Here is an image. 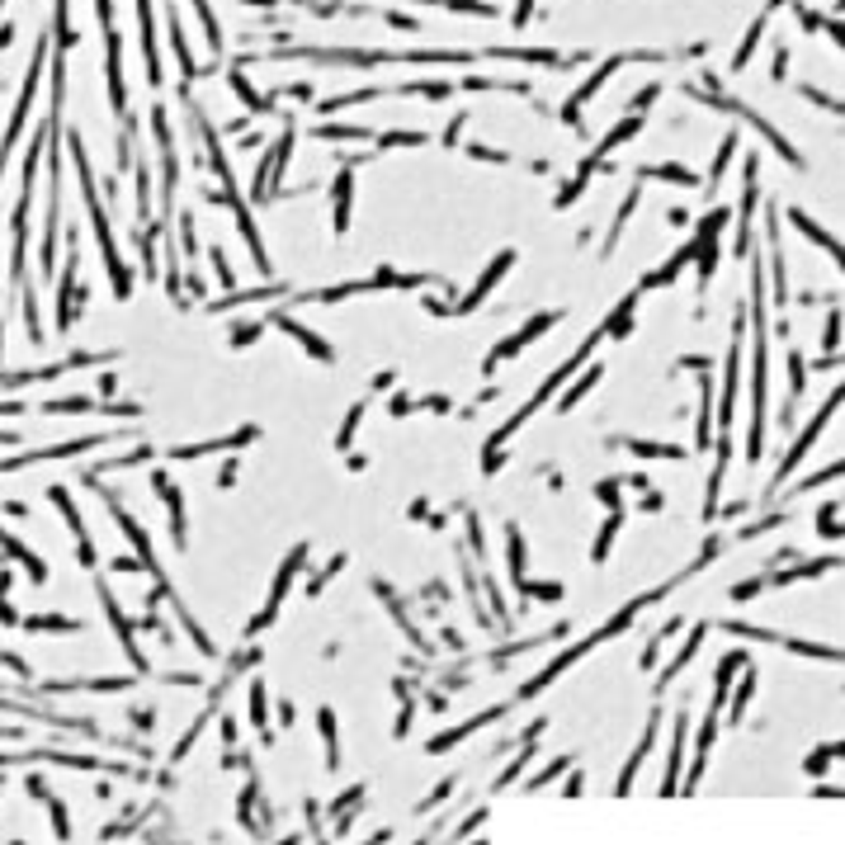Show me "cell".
Segmentation results:
<instances>
[{
    "label": "cell",
    "instance_id": "83f0119b",
    "mask_svg": "<svg viewBox=\"0 0 845 845\" xmlns=\"http://www.w3.org/2000/svg\"><path fill=\"white\" fill-rule=\"evenodd\" d=\"M699 449H709V407H713V388H709V378H703V397H699Z\"/></svg>",
    "mask_w": 845,
    "mask_h": 845
},
{
    "label": "cell",
    "instance_id": "8d00e7d4",
    "mask_svg": "<svg viewBox=\"0 0 845 845\" xmlns=\"http://www.w3.org/2000/svg\"><path fill=\"white\" fill-rule=\"evenodd\" d=\"M765 585V576H756V581H742V585H732V600H751Z\"/></svg>",
    "mask_w": 845,
    "mask_h": 845
},
{
    "label": "cell",
    "instance_id": "f1b7e54d",
    "mask_svg": "<svg viewBox=\"0 0 845 845\" xmlns=\"http://www.w3.org/2000/svg\"><path fill=\"white\" fill-rule=\"evenodd\" d=\"M255 336H260V321H255V317H246V321L231 326V345H237V349H246Z\"/></svg>",
    "mask_w": 845,
    "mask_h": 845
},
{
    "label": "cell",
    "instance_id": "1f68e13d",
    "mask_svg": "<svg viewBox=\"0 0 845 845\" xmlns=\"http://www.w3.org/2000/svg\"><path fill=\"white\" fill-rule=\"evenodd\" d=\"M251 722L265 727V685H260V680L251 685Z\"/></svg>",
    "mask_w": 845,
    "mask_h": 845
},
{
    "label": "cell",
    "instance_id": "6da1fadb",
    "mask_svg": "<svg viewBox=\"0 0 845 845\" xmlns=\"http://www.w3.org/2000/svg\"><path fill=\"white\" fill-rule=\"evenodd\" d=\"M600 340H604V331H595V336H591V340H585V345L576 349V355H572L567 364H562V368H553V373H548V378H544V388H538V392L529 397V402H525L520 411H515V416L506 420V426H501L496 435H491V439H486V473H496V467H501V449H506V439H510L515 430H520V426H525V420H529V416H534L538 407H544V402H548V397H553V392H557L562 383H572V373H576V368H581L585 359H591V355H595V345H600Z\"/></svg>",
    "mask_w": 845,
    "mask_h": 845
},
{
    "label": "cell",
    "instance_id": "ba28073f",
    "mask_svg": "<svg viewBox=\"0 0 845 845\" xmlns=\"http://www.w3.org/2000/svg\"><path fill=\"white\" fill-rule=\"evenodd\" d=\"M501 713H506V703H501V709H486V713H477V718H467V722H458V727H449V732H439V737H430V746H426V751H430V756H444V751H449L454 742H463L467 732H477L482 722H496Z\"/></svg>",
    "mask_w": 845,
    "mask_h": 845
},
{
    "label": "cell",
    "instance_id": "5bb4252c",
    "mask_svg": "<svg viewBox=\"0 0 845 845\" xmlns=\"http://www.w3.org/2000/svg\"><path fill=\"white\" fill-rule=\"evenodd\" d=\"M789 222H793L798 231H803V237H812L817 246H827V255H831V260H840V241L831 237V231H821V227H817V222L803 213V208H789Z\"/></svg>",
    "mask_w": 845,
    "mask_h": 845
},
{
    "label": "cell",
    "instance_id": "f35d334b",
    "mask_svg": "<svg viewBox=\"0 0 845 845\" xmlns=\"http://www.w3.org/2000/svg\"><path fill=\"white\" fill-rule=\"evenodd\" d=\"M388 411H392V416H407V411H411V397H407V392H397Z\"/></svg>",
    "mask_w": 845,
    "mask_h": 845
},
{
    "label": "cell",
    "instance_id": "4dcf8cb0",
    "mask_svg": "<svg viewBox=\"0 0 845 845\" xmlns=\"http://www.w3.org/2000/svg\"><path fill=\"white\" fill-rule=\"evenodd\" d=\"M836 515H840V506L831 501L827 510L817 515V534H827V538H840V525H836Z\"/></svg>",
    "mask_w": 845,
    "mask_h": 845
},
{
    "label": "cell",
    "instance_id": "277c9868",
    "mask_svg": "<svg viewBox=\"0 0 845 845\" xmlns=\"http://www.w3.org/2000/svg\"><path fill=\"white\" fill-rule=\"evenodd\" d=\"M302 562H308V544H298V548H293V553L284 557V567H279V576H274V585H270V604H265V614L246 624V633H251V638H255V633H260V628H270V624H274L279 604L289 600V585H293V576L302 572Z\"/></svg>",
    "mask_w": 845,
    "mask_h": 845
},
{
    "label": "cell",
    "instance_id": "60d3db41",
    "mask_svg": "<svg viewBox=\"0 0 845 845\" xmlns=\"http://www.w3.org/2000/svg\"><path fill=\"white\" fill-rule=\"evenodd\" d=\"M666 222H671V227H685V222H690V213H685V208H671V213H666Z\"/></svg>",
    "mask_w": 845,
    "mask_h": 845
},
{
    "label": "cell",
    "instance_id": "74e56055",
    "mask_svg": "<svg viewBox=\"0 0 845 845\" xmlns=\"http://www.w3.org/2000/svg\"><path fill=\"white\" fill-rule=\"evenodd\" d=\"M836 340H840V312H831V321H827V349L836 355Z\"/></svg>",
    "mask_w": 845,
    "mask_h": 845
},
{
    "label": "cell",
    "instance_id": "9c48e42d",
    "mask_svg": "<svg viewBox=\"0 0 845 845\" xmlns=\"http://www.w3.org/2000/svg\"><path fill=\"white\" fill-rule=\"evenodd\" d=\"M152 482H156V491H161V496L171 501V515H175V520H171V534H175V548L184 553V538H190V525H184V496H180V491L171 486V477H166V473H156Z\"/></svg>",
    "mask_w": 845,
    "mask_h": 845
},
{
    "label": "cell",
    "instance_id": "3957f363",
    "mask_svg": "<svg viewBox=\"0 0 845 845\" xmlns=\"http://www.w3.org/2000/svg\"><path fill=\"white\" fill-rule=\"evenodd\" d=\"M836 407H840V388H836V392L827 397V407H821V411H817V416L808 420V426H803V435H798V439H793V449H789V454L780 458V467H774V482H770V496H780V486H784V477L793 473V467H798V463H803V454L812 449V439H817L821 430H827V420L836 416Z\"/></svg>",
    "mask_w": 845,
    "mask_h": 845
},
{
    "label": "cell",
    "instance_id": "ab89813d",
    "mask_svg": "<svg viewBox=\"0 0 845 845\" xmlns=\"http://www.w3.org/2000/svg\"><path fill=\"white\" fill-rule=\"evenodd\" d=\"M477 821H486V808H482V812H473V817H467L463 827H458V836H473V831H477Z\"/></svg>",
    "mask_w": 845,
    "mask_h": 845
},
{
    "label": "cell",
    "instance_id": "8992f818",
    "mask_svg": "<svg viewBox=\"0 0 845 845\" xmlns=\"http://www.w3.org/2000/svg\"><path fill=\"white\" fill-rule=\"evenodd\" d=\"M274 326H279V331H284V336H293V340H298L302 349H308L312 359H326V364H336V349L326 345V340H317V336H312V326H302V321H298L293 312H284V308H279V312H274Z\"/></svg>",
    "mask_w": 845,
    "mask_h": 845
},
{
    "label": "cell",
    "instance_id": "d4e9b609",
    "mask_svg": "<svg viewBox=\"0 0 845 845\" xmlns=\"http://www.w3.org/2000/svg\"><path fill=\"white\" fill-rule=\"evenodd\" d=\"M529 761H534V742H529V746H520V761H510V765L501 770V780H496V784H491V789H510L515 780H520V770H525Z\"/></svg>",
    "mask_w": 845,
    "mask_h": 845
},
{
    "label": "cell",
    "instance_id": "9a60e30c",
    "mask_svg": "<svg viewBox=\"0 0 845 845\" xmlns=\"http://www.w3.org/2000/svg\"><path fill=\"white\" fill-rule=\"evenodd\" d=\"M600 378H604V368H600V364H595V368H585L581 378H576V383L567 388V397H562V402H557V411H576V402H581L585 392H595V388H600Z\"/></svg>",
    "mask_w": 845,
    "mask_h": 845
},
{
    "label": "cell",
    "instance_id": "7402d4cb",
    "mask_svg": "<svg viewBox=\"0 0 845 845\" xmlns=\"http://www.w3.org/2000/svg\"><path fill=\"white\" fill-rule=\"evenodd\" d=\"M317 722H321V737H326V765L336 770V765H340V746H336V713H331V709H321V718H317Z\"/></svg>",
    "mask_w": 845,
    "mask_h": 845
},
{
    "label": "cell",
    "instance_id": "2e32d148",
    "mask_svg": "<svg viewBox=\"0 0 845 845\" xmlns=\"http://www.w3.org/2000/svg\"><path fill=\"white\" fill-rule=\"evenodd\" d=\"M840 567V557H821V562H808V567H793V572H780L774 576V585H793V581H808V576H821V572H836Z\"/></svg>",
    "mask_w": 845,
    "mask_h": 845
},
{
    "label": "cell",
    "instance_id": "44dd1931",
    "mask_svg": "<svg viewBox=\"0 0 845 845\" xmlns=\"http://www.w3.org/2000/svg\"><path fill=\"white\" fill-rule=\"evenodd\" d=\"M619 525H624V510H609V520H604V529H600V538H595V548H591V557H595V562H604V557H609V544H614Z\"/></svg>",
    "mask_w": 845,
    "mask_h": 845
},
{
    "label": "cell",
    "instance_id": "836d02e7",
    "mask_svg": "<svg viewBox=\"0 0 845 845\" xmlns=\"http://www.w3.org/2000/svg\"><path fill=\"white\" fill-rule=\"evenodd\" d=\"M836 756H840V746H836V742H831L827 751H817V756H808V774H821V770H827Z\"/></svg>",
    "mask_w": 845,
    "mask_h": 845
},
{
    "label": "cell",
    "instance_id": "484cf974",
    "mask_svg": "<svg viewBox=\"0 0 845 845\" xmlns=\"http://www.w3.org/2000/svg\"><path fill=\"white\" fill-rule=\"evenodd\" d=\"M643 175H656V180H666V184H699V175L685 171V166H647Z\"/></svg>",
    "mask_w": 845,
    "mask_h": 845
},
{
    "label": "cell",
    "instance_id": "5b68a950",
    "mask_svg": "<svg viewBox=\"0 0 845 845\" xmlns=\"http://www.w3.org/2000/svg\"><path fill=\"white\" fill-rule=\"evenodd\" d=\"M557 321H562V312H538L534 321H525V331H515L510 340H501V345H496V349H491V355H486V373L496 368L501 359H510V355H520V349H525L529 340H538V336H544L548 326H557Z\"/></svg>",
    "mask_w": 845,
    "mask_h": 845
},
{
    "label": "cell",
    "instance_id": "52a82bcc",
    "mask_svg": "<svg viewBox=\"0 0 845 845\" xmlns=\"http://www.w3.org/2000/svg\"><path fill=\"white\" fill-rule=\"evenodd\" d=\"M510 265H515V251H501V255H496V260H491V270H486V274L477 279V284H473V293H467V298L458 302V312H473V308H477V302H482V298H486L491 289H496V284H501V274H506Z\"/></svg>",
    "mask_w": 845,
    "mask_h": 845
},
{
    "label": "cell",
    "instance_id": "7c38bea8",
    "mask_svg": "<svg viewBox=\"0 0 845 845\" xmlns=\"http://www.w3.org/2000/svg\"><path fill=\"white\" fill-rule=\"evenodd\" d=\"M703 633H709V624H699V628L690 633V638H685V647H680V652L671 656V662H666V671H662V680H656V690H666V685H671V680H675L680 671H685V666H690V656L699 652V643H703Z\"/></svg>",
    "mask_w": 845,
    "mask_h": 845
},
{
    "label": "cell",
    "instance_id": "603a6c76",
    "mask_svg": "<svg viewBox=\"0 0 845 845\" xmlns=\"http://www.w3.org/2000/svg\"><path fill=\"white\" fill-rule=\"evenodd\" d=\"M520 585V595H534V600H562V581H515Z\"/></svg>",
    "mask_w": 845,
    "mask_h": 845
},
{
    "label": "cell",
    "instance_id": "7a4b0ae2",
    "mask_svg": "<svg viewBox=\"0 0 845 845\" xmlns=\"http://www.w3.org/2000/svg\"><path fill=\"white\" fill-rule=\"evenodd\" d=\"M751 279H756V293H751V312H756V368H751V444L746 458H761V435H765V270L761 255L751 260Z\"/></svg>",
    "mask_w": 845,
    "mask_h": 845
},
{
    "label": "cell",
    "instance_id": "f546056e",
    "mask_svg": "<svg viewBox=\"0 0 845 845\" xmlns=\"http://www.w3.org/2000/svg\"><path fill=\"white\" fill-rule=\"evenodd\" d=\"M567 765H572L567 756H557V761H548V765H544V770H538V774H534V780H529L525 789H544V784H548V780H557V774H562V770H567Z\"/></svg>",
    "mask_w": 845,
    "mask_h": 845
},
{
    "label": "cell",
    "instance_id": "4fadbf2b",
    "mask_svg": "<svg viewBox=\"0 0 845 845\" xmlns=\"http://www.w3.org/2000/svg\"><path fill=\"white\" fill-rule=\"evenodd\" d=\"M633 317H638V293H628V298L619 302V308L604 317V326H600V331H604L609 340H624V336L633 331Z\"/></svg>",
    "mask_w": 845,
    "mask_h": 845
},
{
    "label": "cell",
    "instance_id": "8fae6325",
    "mask_svg": "<svg viewBox=\"0 0 845 845\" xmlns=\"http://www.w3.org/2000/svg\"><path fill=\"white\" fill-rule=\"evenodd\" d=\"M685 713L675 718V737H671V761H666V774H662V798H671L675 793V784H680V756H685Z\"/></svg>",
    "mask_w": 845,
    "mask_h": 845
},
{
    "label": "cell",
    "instance_id": "ac0fdd59",
    "mask_svg": "<svg viewBox=\"0 0 845 845\" xmlns=\"http://www.w3.org/2000/svg\"><path fill=\"white\" fill-rule=\"evenodd\" d=\"M506 557H510V581H525L529 557H525V534H520V529L506 534Z\"/></svg>",
    "mask_w": 845,
    "mask_h": 845
},
{
    "label": "cell",
    "instance_id": "e575fe53",
    "mask_svg": "<svg viewBox=\"0 0 845 845\" xmlns=\"http://www.w3.org/2000/svg\"><path fill=\"white\" fill-rule=\"evenodd\" d=\"M213 255V270H218V279H222V289H231V265H227V255H222V246H213L208 251Z\"/></svg>",
    "mask_w": 845,
    "mask_h": 845
},
{
    "label": "cell",
    "instance_id": "cb8c5ba5",
    "mask_svg": "<svg viewBox=\"0 0 845 845\" xmlns=\"http://www.w3.org/2000/svg\"><path fill=\"white\" fill-rule=\"evenodd\" d=\"M751 694H756V671H751V662H746V680H742V685H737V709L732 713H727V722H742V713H746V703H751Z\"/></svg>",
    "mask_w": 845,
    "mask_h": 845
},
{
    "label": "cell",
    "instance_id": "e0dca14e",
    "mask_svg": "<svg viewBox=\"0 0 845 845\" xmlns=\"http://www.w3.org/2000/svg\"><path fill=\"white\" fill-rule=\"evenodd\" d=\"M331 190H336V231H345L349 227V194H355V180H349V171H340L336 175V184H331Z\"/></svg>",
    "mask_w": 845,
    "mask_h": 845
},
{
    "label": "cell",
    "instance_id": "4316f807",
    "mask_svg": "<svg viewBox=\"0 0 845 845\" xmlns=\"http://www.w3.org/2000/svg\"><path fill=\"white\" fill-rule=\"evenodd\" d=\"M364 407H368V402H359L355 411L345 416V426H340V435H336V449H349V444H355V430H359V416H364Z\"/></svg>",
    "mask_w": 845,
    "mask_h": 845
},
{
    "label": "cell",
    "instance_id": "d590c367",
    "mask_svg": "<svg viewBox=\"0 0 845 845\" xmlns=\"http://www.w3.org/2000/svg\"><path fill=\"white\" fill-rule=\"evenodd\" d=\"M789 378H793V402H798V392H803V359L789 355Z\"/></svg>",
    "mask_w": 845,
    "mask_h": 845
},
{
    "label": "cell",
    "instance_id": "ffe728a7",
    "mask_svg": "<svg viewBox=\"0 0 845 845\" xmlns=\"http://www.w3.org/2000/svg\"><path fill=\"white\" fill-rule=\"evenodd\" d=\"M633 208H638V184H633V194L619 203V218H614V231H609V241H604V255H614V246H619V237H624V227H628V218H633Z\"/></svg>",
    "mask_w": 845,
    "mask_h": 845
},
{
    "label": "cell",
    "instance_id": "d6986e66",
    "mask_svg": "<svg viewBox=\"0 0 845 845\" xmlns=\"http://www.w3.org/2000/svg\"><path fill=\"white\" fill-rule=\"evenodd\" d=\"M624 449L643 454V458H685V449H675V444H652V439H624Z\"/></svg>",
    "mask_w": 845,
    "mask_h": 845
},
{
    "label": "cell",
    "instance_id": "d6a6232c",
    "mask_svg": "<svg viewBox=\"0 0 845 845\" xmlns=\"http://www.w3.org/2000/svg\"><path fill=\"white\" fill-rule=\"evenodd\" d=\"M619 486H624V477H609V482H600V486H595V496H600L609 510H619Z\"/></svg>",
    "mask_w": 845,
    "mask_h": 845
},
{
    "label": "cell",
    "instance_id": "30bf717a",
    "mask_svg": "<svg viewBox=\"0 0 845 845\" xmlns=\"http://www.w3.org/2000/svg\"><path fill=\"white\" fill-rule=\"evenodd\" d=\"M260 430L255 426H241L237 435H227V439H203V444H184V449H175V458H203V454H218V449H237V444L255 439Z\"/></svg>",
    "mask_w": 845,
    "mask_h": 845
}]
</instances>
